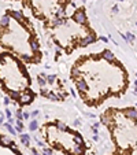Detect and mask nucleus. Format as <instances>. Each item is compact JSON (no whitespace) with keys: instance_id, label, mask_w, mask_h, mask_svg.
<instances>
[{"instance_id":"f257e3e1","label":"nucleus","mask_w":137,"mask_h":155,"mask_svg":"<svg viewBox=\"0 0 137 155\" xmlns=\"http://www.w3.org/2000/svg\"><path fill=\"white\" fill-rule=\"evenodd\" d=\"M73 18H74V21L78 22V24H85V21H86V15H85V12H84L82 10L77 11Z\"/></svg>"},{"instance_id":"f03ea898","label":"nucleus","mask_w":137,"mask_h":155,"mask_svg":"<svg viewBox=\"0 0 137 155\" xmlns=\"http://www.w3.org/2000/svg\"><path fill=\"white\" fill-rule=\"evenodd\" d=\"M32 100H33V95H32L30 91H27L26 93H23V95H21V103L22 104H29L32 103Z\"/></svg>"},{"instance_id":"7ed1b4c3","label":"nucleus","mask_w":137,"mask_h":155,"mask_svg":"<svg viewBox=\"0 0 137 155\" xmlns=\"http://www.w3.org/2000/svg\"><path fill=\"white\" fill-rule=\"evenodd\" d=\"M96 40V37H95V35L93 33H91V35L88 36V37H85V38H82L81 41H80V45L81 47H86V45H89V44H92L93 41Z\"/></svg>"},{"instance_id":"20e7f679","label":"nucleus","mask_w":137,"mask_h":155,"mask_svg":"<svg viewBox=\"0 0 137 155\" xmlns=\"http://www.w3.org/2000/svg\"><path fill=\"white\" fill-rule=\"evenodd\" d=\"M75 86H77L81 92H85V91L88 89V85H86V83L84 80H77V81H75Z\"/></svg>"},{"instance_id":"39448f33","label":"nucleus","mask_w":137,"mask_h":155,"mask_svg":"<svg viewBox=\"0 0 137 155\" xmlns=\"http://www.w3.org/2000/svg\"><path fill=\"white\" fill-rule=\"evenodd\" d=\"M125 113L130 119H137V108H126Z\"/></svg>"},{"instance_id":"423d86ee","label":"nucleus","mask_w":137,"mask_h":155,"mask_svg":"<svg viewBox=\"0 0 137 155\" xmlns=\"http://www.w3.org/2000/svg\"><path fill=\"white\" fill-rule=\"evenodd\" d=\"M102 56L106 60H114L115 59V56H114V54L111 51H108V49H106V51H103V54H102Z\"/></svg>"},{"instance_id":"0eeeda50","label":"nucleus","mask_w":137,"mask_h":155,"mask_svg":"<svg viewBox=\"0 0 137 155\" xmlns=\"http://www.w3.org/2000/svg\"><path fill=\"white\" fill-rule=\"evenodd\" d=\"M8 22H10V18H8V15H4V17L0 18V26H1V28H6V26H8Z\"/></svg>"},{"instance_id":"6e6552de","label":"nucleus","mask_w":137,"mask_h":155,"mask_svg":"<svg viewBox=\"0 0 137 155\" xmlns=\"http://www.w3.org/2000/svg\"><path fill=\"white\" fill-rule=\"evenodd\" d=\"M73 152H74L75 155H82V154H84V147L80 145V144H77L74 147V150H73Z\"/></svg>"},{"instance_id":"1a4fd4ad","label":"nucleus","mask_w":137,"mask_h":155,"mask_svg":"<svg viewBox=\"0 0 137 155\" xmlns=\"http://www.w3.org/2000/svg\"><path fill=\"white\" fill-rule=\"evenodd\" d=\"M10 97L14 100H21V93L19 92H15V91H11L10 92Z\"/></svg>"},{"instance_id":"9d476101","label":"nucleus","mask_w":137,"mask_h":155,"mask_svg":"<svg viewBox=\"0 0 137 155\" xmlns=\"http://www.w3.org/2000/svg\"><path fill=\"white\" fill-rule=\"evenodd\" d=\"M65 22H66L65 19H62V18H58V17H56L54 21H52V24H54L55 26H60V25H65Z\"/></svg>"},{"instance_id":"9b49d317","label":"nucleus","mask_w":137,"mask_h":155,"mask_svg":"<svg viewBox=\"0 0 137 155\" xmlns=\"http://www.w3.org/2000/svg\"><path fill=\"white\" fill-rule=\"evenodd\" d=\"M29 140H30V139H29L27 134H21V141H22L25 145H29Z\"/></svg>"},{"instance_id":"f8f14e48","label":"nucleus","mask_w":137,"mask_h":155,"mask_svg":"<svg viewBox=\"0 0 137 155\" xmlns=\"http://www.w3.org/2000/svg\"><path fill=\"white\" fill-rule=\"evenodd\" d=\"M56 126H58V129H60V131H66V129H67V125H66L65 122H62V121H58V122H56Z\"/></svg>"},{"instance_id":"ddd939ff","label":"nucleus","mask_w":137,"mask_h":155,"mask_svg":"<svg viewBox=\"0 0 137 155\" xmlns=\"http://www.w3.org/2000/svg\"><path fill=\"white\" fill-rule=\"evenodd\" d=\"M74 141L77 143V144H80V145L84 144V139H82L80 134H74Z\"/></svg>"},{"instance_id":"4468645a","label":"nucleus","mask_w":137,"mask_h":155,"mask_svg":"<svg viewBox=\"0 0 137 155\" xmlns=\"http://www.w3.org/2000/svg\"><path fill=\"white\" fill-rule=\"evenodd\" d=\"M8 14H11L12 18H15V19H21V18H22V14H21L19 11H10Z\"/></svg>"},{"instance_id":"2eb2a0df","label":"nucleus","mask_w":137,"mask_h":155,"mask_svg":"<svg viewBox=\"0 0 137 155\" xmlns=\"http://www.w3.org/2000/svg\"><path fill=\"white\" fill-rule=\"evenodd\" d=\"M56 17H58V18H62V19H65V17H66V12H65V10H62V8H59V10L56 11Z\"/></svg>"},{"instance_id":"dca6fc26","label":"nucleus","mask_w":137,"mask_h":155,"mask_svg":"<svg viewBox=\"0 0 137 155\" xmlns=\"http://www.w3.org/2000/svg\"><path fill=\"white\" fill-rule=\"evenodd\" d=\"M47 83H48V81H47V78H45V76H40V77H38V84H40L41 86H44Z\"/></svg>"},{"instance_id":"f3484780","label":"nucleus","mask_w":137,"mask_h":155,"mask_svg":"<svg viewBox=\"0 0 137 155\" xmlns=\"http://www.w3.org/2000/svg\"><path fill=\"white\" fill-rule=\"evenodd\" d=\"M37 126H38V125H37V121H32V122H30V124H29V129H30V131H36V129H37Z\"/></svg>"},{"instance_id":"a211bd4d","label":"nucleus","mask_w":137,"mask_h":155,"mask_svg":"<svg viewBox=\"0 0 137 155\" xmlns=\"http://www.w3.org/2000/svg\"><path fill=\"white\" fill-rule=\"evenodd\" d=\"M30 47H32V49H33V51H38V48H40V45H38L37 41H32L30 43Z\"/></svg>"},{"instance_id":"6ab92c4d","label":"nucleus","mask_w":137,"mask_h":155,"mask_svg":"<svg viewBox=\"0 0 137 155\" xmlns=\"http://www.w3.org/2000/svg\"><path fill=\"white\" fill-rule=\"evenodd\" d=\"M4 126H6V129H7V131H8V132H10L11 134H15V133H17V132L14 131V128L11 126V124H6V125H4Z\"/></svg>"},{"instance_id":"aec40b11","label":"nucleus","mask_w":137,"mask_h":155,"mask_svg":"<svg viewBox=\"0 0 137 155\" xmlns=\"http://www.w3.org/2000/svg\"><path fill=\"white\" fill-rule=\"evenodd\" d=\"M0 141H1L3 144H6V145H10V143H11V141L8 140L7 137H0Z\"/></svg>"},{"instance_id":"412c9836","label":"nucleus","mask_w":137,"mask_h":155,"mask_svg":"<svg viewBox=\"0 0 137 155\" xmlns=\"http://www.w3.org/2000/svg\"><path fill=\"white\" fill-rule=\"evenodd\" d=\"M55 78H56V77H55L54 74H52V76H48V77H47V81H48L49 84H52V83L55 81Z\"/></svg>"},{"instance_id":"4be33fe9","label":"nucleus","mask_w":137,"mask_h":155,"mask_svg":"<svg viewBox=\"0 0 137 155\" xmlns=\"http://www.w3.org/2000/svg\"><path fill=\"white\" fill-rule=\"evenodd\" d=\"M22 60H25V62H30L32 58L29 55H22Z\"/></svg>"},{"instance_id":"5701e85b","label":"nucleus","mask_w":137,"mask_h":155,"mask_svg":"<svg viewBox=\"0 0 137 155\" xmlns=\"http://www.w3.org/2000/svg\"><path fill=\"white\" fill-rule=\"evenodd\" d=\"M126 40H129V41H133V40H134V36L132 35V33H127V35H126Z\"/></svg>"},{"instance_id":"b1692460","label":"nucleus","mask_w":137,"mask_h":155,"mask_svg":"<svg viewBox=\"0 0 137 155\" xmlns=\"http://www.w3.org/2000/svg\"><path fill=\"white\" fill-rule=\"evenodd\" d=\"M17 117H18V119H22V118H23V114H22V111H17Z\"/></svg>"},{"instance_id":"393cba45","label":"nucleus","mask_w":137,"mask_h":155,"mask_svg":"<svg viewBox=\"0 0 137 155\" xmlns=\"http://www.w3.org/2000/svg\"><path fill=\"white\" fill-rule=\"evenodd\" d=\"M6 115H7V118H8V119H11V117H12V114H11L10 110H6Z\"/></svg>"},{"instance_id":"a878e982","label":"nucleus","mask_w":137,"mask_h":155,"mask_svg":"<svg viewBox=\"0 0 137 155\" xmlns=\"http://www.w3.org/2000/svg\"><path fill=\"white\" fill-rule=\"evenodd\" d=\"M4 104H6V106H8V104H10V97H4Z\"/></svg>"},{"instance_id":"bb28decb","label":"nucleus","mask_w":137,"mask_h":155,"mask_svg":"<svg viewBox=\"0 0 137 155\" xmlns=\"http://www.w3.org/2000/svg\"><path fill=\"white\" fill-rule=\"evenodd\" d=\"M44 155H52L51 150H48V148H45V150H44Z\"/></svg>"},{"instance_id":"cd10ccee","label":"nucleus","mask_w":137,"mask_h":155,"mask_svg":"<svg viewBox=\"0 0 137 155\" xmlns=\"http://www.w3.org/2000/svg\"><path fill=\"white\" fill-rule=\"evenodd\" d=\"M17 126H21V128H23V122H22V121H21V119H18V121H17Z\"/></svg>"},{"instance_id":"c85d7f7f","label":"nucleus","mask_w":137,"mask_h":155,"mask_svg":"<svg viewBox=\"0 0 137 155\" xmlns=\"http://www.w3.org/2000/svg\"><path fill=\"white\" fill-rule=\"evenodd\" d=\"M37 115H38V111L37 110H34L33 113H32V117H37Z\"/></svg>"},{"instance_id":"c756f323","label":"nucleus","mask_w":137,"mask_h":155,"mask_svg":"<svg viewBox=\"0 0 137 155\" xmlns=\"http://www.w3.org/2000/svg\"><path fill=\"white\" fill-rule=\"evenodd\" d=\"M113 11H114V12H118V11H119V8H118V6H114V7H113Z\"/></svg>"},{"instance_id":"7c9ffc66","label":"nucleus","mask_w":137,"mask_h":155,"mask_svg":"<svg viewBox=\"0 0 137 155\" xmlns=\"http://www.w3.org/2000/svg\"><path fill=\"white\" fill-rule=\"evenodd\" d=\"M29 117H30V115H29V113H23V118H25V119H26V118H29Z\"/></svg>"},{"instance_id":"2f4dec72","label":"nucleus","mask_w":137,"mask_h":155,"mask_svg":"<svg viewBox=\"0 0 137 155\" xmlns=\"http://www.w3.org/2000/svg\"><path fill=\"white\" fill-rule=\"evenodd\" d=\"M32 152H33V155H40V154H38L37 151H36V150H34V148H33V150H32Z\"/></svg>"},{"instance_id":"473e14b6","label":"nucleus","mask_w":137,"mask_h":155,"mask_svg":"<svg viewBox=\"0 0 137 155\" xmlns=\"http://www.w3.org/2000/svg\"><path fill=\"white\" fill-rule=\"evenodd\" d=\"M100 40H102V41H104V43H107V41H108V40H107L106 37H100Z\"/></svg>"},{"instance_id":"72a5a7b5","label":"nucleus","mask_w":137,"mask_h":155,"mask_svg":"<svg viewBox=\"0 0 137 155\" xmlns=\"http://www.w3.org/2000/svg\"><path fill=\"white\" fill-rule=\"evenodd\" d=\"M93 140H95V141H97V140H99V137H97V134H95V136H93Z\"/></svg>"},{"instance_id":"f704fd0d","label":"nucleus","mask_w":137,"mask_h":155,"mask_svg":"<svg viewBox=\"0 0 137 155\" xmlns=\"http://www.w3.org/2000/svg\"><path fill=\"white\" fill-rule=\"evenodd\" d=\"M71 95H73V96H74V97H75V96H77V93H75V91H74V89H73V91H71Z\"/></svg>"},{"instance_id":"c9c22d12","label":"nucleus","mask_w":137,"mask_h":155,"mask_svg":"<svg viewBox=\"0 0 137 155\" xmlns=\"http://www.w3.org/2000/svg\"><path fill=\"white\" fill-rule=\"evenodd\" d=\"M3 121H4V117H3V115H0V124H1Z\"/></svg>"},{"instance_id":"e433bc0d","label":"nucleus","mask_w":137,"mask_h":155,"mask_svg":"<svg viewBox=\"0 0 137 155\" xmlns=\"http://www.w3.org/2000/svg\"><path fill=\"white\" fill-rule=\"evenodd\" d=\"M134 91H136V93H137V86H136V89H134Z\"/></svg>"},{"instance_id":"4c0bfd02","label":"nucleus","mask_w":137,"mask_h":155,"mask_svg":"<svg viewBox=\"0 0 137 155\" xmlns=\"http://www.w3.org/2000/svg\"><path fill=\"white\" fill-rule=\"evenodd\" d=\"M119 1H122V0H119Z\"/></svg>"}]
</instances>
